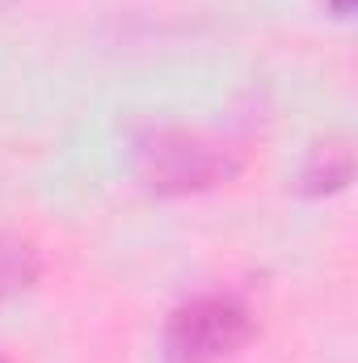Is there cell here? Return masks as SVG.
Here are the masks:
<instances>
[{"mask_svg": "<svg viewBox=\"0 0 358 363\" xmlns=\"http://www.w3.org/2000/svg\"><path fill=\"white\" fill-rule=\"evenodd\" d=\"M350 178H354V152H350V140L346 135H333V140L312 144V152L299 165V190L308 199L342 194L350 186Z\"/></svg>", "mask_w": 358, "mask_h": 363, "instance_id": "cell-3", "label": "cell"}, {"mask_svg": "<svg viewBox=\"0 0 358 363\" xmlns=\"http://www.w3.org/2000/svg\"><path fill=\"white\" fill-rule=\"evenodd\" d=\"M253 338V308L232 291H198L165 321L169 363H228Z\"/></svg>", "mask_w": 358, "mask_h": 363, "instance_id": "cell-2", "label": "cell"}, {"mask_svg": "<svg viewBox=\"0 0 358 363\" xmlns=\"http://www.w3.org/2000/svg\"><path fill=\"white\" fill-rule=\"evenodd\" d=\"M42 279V254L34 241L0 233V300L25 296L34 283Z\"/></svg>", "mask_w": 358, "mask_h": 363, "instance_id": "cell-4", "label": "cell"}, {"mask_svg": "<svg viewBox=\"0 0 358 363\" xmlns=\"http://www.w3.org/2000/svg\"><path fill=\"white\" fill-rule=\"evenodd\" d=\"M131 169L152 194H202L241 174V157L207 131L148 123L131 131Z\"/></svg>", "mask_w": 358, "mask_h": 363, "instance_id": "cell-1", "label": "cell"}, {"mask_svg": "<svg viewBox=\"0 0 358 363\" xmlns=\"http://www.w3.org/2000/svg\"><path fill=\"white\" fill-rule=\"evenodd\" d=\"M0 363H13V359H8V355H4V351H0Z\"/></svg>", "mask_w": 358, "mask_h": 363, "instance_id": "cell-6", "label": "cell"}, {"mask_svg": "<svg viewBox=\"0 0 358 363\" xmlns=\"http://www.w3.org/2000/svg\"><path fill=\"white\" fill-rule=\"evenodd\" d=\"M329 13H333V17H342V21H346V17H350V13H354V0H329Z\"/></svg>", "mask_w": 358, "mask_h": 363, "instance_id": "cell-5", "label": "cell"}]
</instances>
